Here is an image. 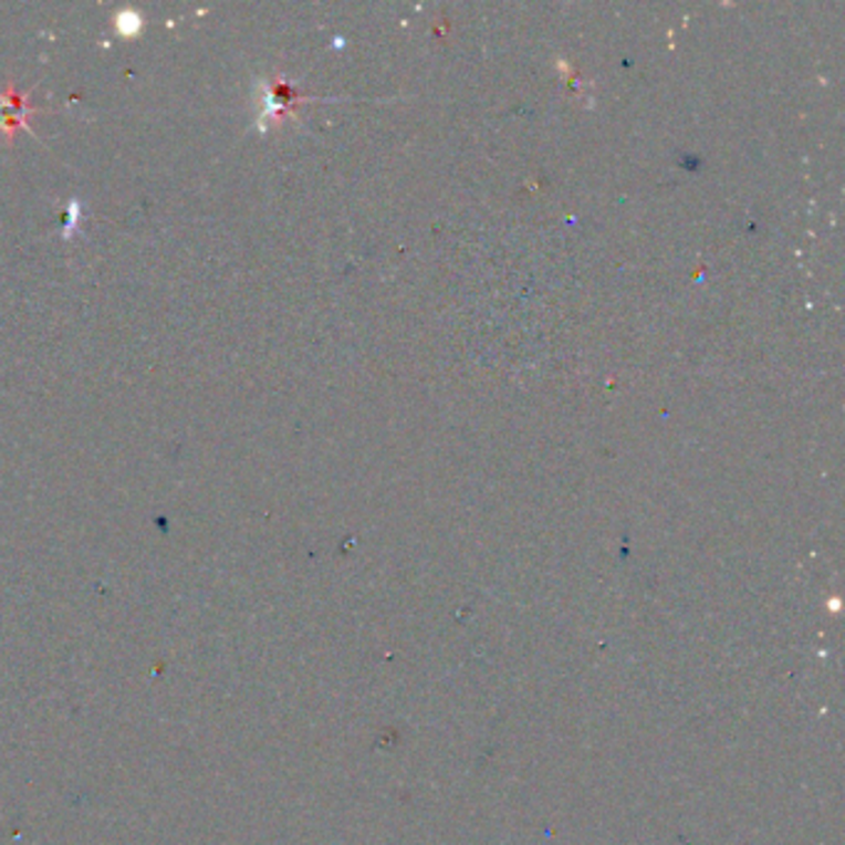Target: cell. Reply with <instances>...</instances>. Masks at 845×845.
I'll use <instances>...</instances> for the list:
<instances>
[{
  "instance_id": "obj_1",
  "label": "cell",
  "mask_w": 845,
  "mask_h": 845,
  "mask_svg": "<svg viewBox=\"0 0 845 845\" xmlns=\"http://www.w3.org/2000/svg\"><path fill=\"white\" fill-rule=\"evenodd\" d=\"M40 112L28 102V92H20L15 85H10L8 92H0V129H6L8 144L13 142L18 129H28V115Z\"/></svg>"
},
{
  "instance_id": "obj_2",
  "label": "cell",
  "mask_w": 845,
  "mask_h": 845,
  "mask_svg": "<svg viewBox=\"0 0 845 845\" xmlns=\"http://www.w3.org/2000/svg\"><path fill=\"white\" fill-rule=\"evenodd\" d=\"M115 25H117L119 35L132 38L142 30L144 18L137 13V10H122V13H117V18H115Z\"/></svg>"
}]
</instances>
